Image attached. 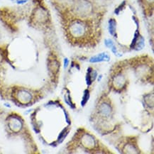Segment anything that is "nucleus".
Returning <instances> with one entry per match:
<instances>
[{
  "mask_svg": "<svg viewBox=\"0 0 154 154\" xmlns=\"http://www.w3.org/2000/svg\"><path fill=\"white\" fill-rule=\"evenodd\" d=\"M11 142L19 141L27 146L33 153H39V149L24 118L19 113L7 111L0 107V153H3L1 139Z\"/></svg>",
  "mask_w": 154,
  "mask_h": 154,
  "instance_id": "f257e3e1",
  "label": "nucleus"
},
{
  "mask_svg": "<svg viewBox=\"0 0 154 154\" xmlns=\"http://www.w3.org/2000/svg\"><path fill=\"white\" fill-rule=\"evenodd\" d=\"M70 33L73 37L80 39L85 37L89 33V26L87 23L81 20H75L72 21L69 26Z\"/></svg>",
  "mask_w": 154,
  "mask_h": 154,
  "instance_id": "f03ea898",
  "label": "nucleus"
},
{
  "mask_svg": "<svg viewBox=\"0 0 154 154\" xmlns=\"http://www.w3.org/2000/svg\"><path fill=\"white\" fill-rule=\"evenodd\" d=\"M98 141L95 139V136L89 133H84L82 134V139L80 140V143L84 149L88 151H92L95 149L97 146Z\"/></svg>",
  "mask_w": 154,
  "mask_h": 154,
  "instance_id": "7ed1b4c3",
  "label": "nucleus"
},
{
  "mask_svg": "<svg viewBox=\"0 0 154 154\" xmlns=\"http://www.w3.org/2000/svg\"><path fill=\"white\" fill-rule=\"evenodd\" d=\"M98 111L101 117H103V118L105 117L106 119H108L109 118L110 116L112 115V107L109 103L106 102H102L100 105H99Z\"/></svg>",
  "mask_w": 154,
  "mask_h": 154,
  "instance_id": "20e7f679",
  "label": "nucleus"
},
{
  "mask_svg": "<svg viewBox=\"0 0 154 154\" xmlns=\"http://www.w3.org/2000/svg\"><path fill=\"white\" fill-rule=\"evenodd\" d=\"M109 55L107 53H99L91 58L89 60V62L98 63L102 62V61H109Z\"/></svg>",
  "mask_w": 154,
  "mask_h": 154,
  "instance_id": "39448f33",
  "label": "nucleus"
},
{
  "mask_svg": "<svg viewBox=\"0 0 154 154\" xmlns=\"http://www.w3.org/2000/svg\"><path fill=\"white\" fill-rule=\"evenodd\" d=\"M109 33L113 36H115L116 35V29H117V21L114 19H110L109 21Z\"/></svg>",
  "mask_w": 154,
  "mask_h": 154,
  "instance_id": "423d86ee",
  "label": "nucleus"
},
{
  "mask_svg": "<svg viewBox=\"0 0 154 154\" xmlns=\"http://www.w3.org/2000/svg\"><path fill=\"white\" fill-rule=\"evenodd\" d=\"M89 90L87 89V90L85 91V94H84V95H83V101H82V102H81L82 106H85V104L87 103V101L89 100Z\"/></svg>",
  "mask_w": 154,
  "mask_h": 154,
  "instance_id": "0eeeda50",
  "label": "nucleus"
},
{
  "mask_svg": "<svg viewBox=\"0 0 154 154\" xmlns=\"http://www.w3.org/2000/svg\"><path fill=\"white\" fill-rule=\"evenodd\" d=\"M105 44L107 48H111L113 45H114V42H113V41L110 39H105Z\"/></svg>",
  "mask_w": 154,
  "mask_h": 154,
  "instance_id": "6e6552de",
  "label": "nucleus"
},
{
  "mask_svg": "<svg viewBox=\"0 0 154 154\" xmlns=\"http://www.w3.org/2000/svg\"><path fill=\"white\" fill-rule=\"evenodd\" d=\"M28 1H29V0H16V2H17V4L23 5V4H25L26 3H27Z\"/></svg>",
  "mask_w": 154,
  "mask_h": 154,
  "instance_id": "1a4fd4ad",
  "label": "nucleus"
},
{
  "mask_svg": "<svg viewBox=\"0 0 154 154\" xmlns=\"http://www.w3.org/2000/svg\"><path fill=\"white\" fill-rule=\"evenodd\" d=\"M68 63H69V61L68 59H67V58H65V60H64V66H65V67H67V65H68Z\"/></svg>",
  "mask_w": 154,
  "mask_h": 154,
  "instance_id": "9d476101",
  "label": "nucleus"
},
{
  "mask_svg": "<svg viewBox=\"0 0 154 154\" xmlns=\"http://www.w3.org/2000/svg\"><path fill=\"white\" fill-rule=\"evenodd\" d=\"M144 1H145V0H144ZM146 1H147V2H149V4H153V0H146Z\"/></svg>",
  "mask_w": 154,
  "mask_h": 154,
  "instance_id": "9b49d317",
  "label": "nucleus"
}]
</instances>
